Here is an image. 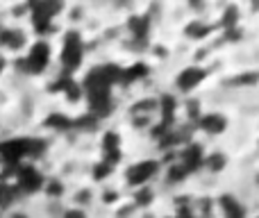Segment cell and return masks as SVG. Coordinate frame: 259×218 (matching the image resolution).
<instances>
[{
    "label": "cell",
    "mask_w": 259,
    "mask_h": 218,
    "mask_svg": "<svg viewBox=\"0 0 259 218\" xmlns=\"http://www.w3.org/2000/svg\"><path fill=\"white\" fill-rule=\"evenodd\" d=\"M46 150L41 139H9L0 143V157L3 164H21L25 157H36Z\"/></svg>",
    "instance_id": "obj_1"
},
{
    "label": "cell",
    "mask_w": 259,
    "mask_h": 218,
    "mask_svg": "<svg viewBox=\"0 0 259 218\" xmlns=\"http://www.w3.org/2000/svg\"><path fill=\"white\" fill-rule=\"evenodd\" d=\"M123 68L116 64H105V66H96L94 71L87 75L84 80V91L89 89H112L116 82H121Z\"/></svg>",
    "instance_id": "obj_2"
},
{
    "label": "cell",
    "mask_w": 259,
    "mask_h": 218,
    "mask_svg": "<svg viewBox=\"0 0 259 218\" xmlns=\"http://www.w3.org/2000/svg\"><path fill=\"white\" fill-rule=\"evenodd\" d=\"M82 55H84V46H82V36L77 32H68L64 36L62 46V64L66 73H73L82 64Z\"/></svg>",
    "instance_id": "obj_3"
},
{
    "label": "cell",
    "mask_w": 259,
    "mask_h": 218,
    "mask_svg": "<svg viewBox=\"0 0 259 218\" xmlns=\"http://www.w3.org/2000/svg\"><path fill=\"white\" fill-rule=\"evenodd\" d=\"M50 62V46L46 41H36L30 48V55H27L23 62H18V66L25 73H41Z\"/></svg>",
    "instance_id": "obj_4"
},
{
    "label": "cell",
    "mask_w": 259,
    "mask_h": 218,
    "mask_svg": "<svg viewBox=\"0 0 259 218\" xmlns=\"http://www.w3.org/2000/svg\"><path fill=\"white\" fill-rule=\"evenodd\" d=\"M89 98V114L94 118H107L114 109V100H112V91L109 89H89L84 91Z\"/></svg>",
    "instance_id": "obj_5"
},
{
    "label": "cell",
    "mask_w": 259,
    "mask_h": 218,
    "mask_svg": "<svg viewBox=\"0 0 259 218\" xmlns=\"http://www.w3.org/2000/svg\"><path fill=\"white\" fill-rule=\"evenodd\" d=\"M159 170V161H152V159H146V161H139V164L130 166L125 178L130 182V187H146V182L152 178V175Z\"/></svg>",
    "instance_id": "obj_6"
},
{
    "label": "cell",
    "mask_w": 259,
    "mask_h": 218,
    "mask_svg": "<svg viewBox=\"0 0 259 218\" xmlns=\"http://www.w3.org/2000/svg\"><path fill=\"white\" fill-rule=\"evenodd\" d=\"M16 184H18L21 191L34 193V191H39V189L44 187V175H41L34 166L23 164L21 168H18V173H16Z\"/></svg>",
    "instance_id": "obj_7"
},
{
    "label": "cell",
    "mask_w": 259,
    "mask_h": 218,
    "mask_svg": "<svg viewBox=\"0 0 259 218\" xmlns=\"http://www.w3.org/2000/svg\"><path fill=\"white\" fill-rule=\"evenodd\" d=\"M207 77V71L205 68H200V66H189V68H184L182 73L178 75V80H175V84H178V89L180 91H193L198 84H200L202 80Z\"/></svg>",
    "instance_id": "obj_8"
},
{
    "label": "cell",
    "mask_w": 259,
    "mask_h": 218,
    "mask_svg": "<svg viewBox=\"0 0 259 218\" xmlns=\"http://www.w3.org/2000/svg\"><path fill=\"white\" fill-rule=\"evenodd\" d=\"M121 137L116 132H105L103 137V161L109 166H116L121 161Z\"/></svg>",
    "instance_id": "obj_9"
},
{
    "label": "cell",
    "mask_w": 259,
    "mask_h": 218,
    "mask_svg": "<svg viewBox=\"0 0 259 218\" xmlns=\"http://www.w3.org/2000/svg\"><path fill=\"white\" fill-rule=\"evenodd\" d=\"M180 157H182L180 164L187 168V173H196V170L202 166V161H205V152H202L200 143H187V148L182 150Z\"/></svg>",
    "instance_id": "obj_10"
},
{
    "label": "cell",
    "mask_w": 259,
    "mask_h": 218,
    "mask_svg": "<svg viewBox=\"0 0 259 218\" xmlns=\"http://www.w3.org/2000/svg\"><path fill=\"white\" fill-rule=\"evenodd\" d=\"M175 107H178V100L173 98L170 94H164L159 100H157V109H159V116L161 120L159 123L168 125V127H173V120H175Z\"/></svg>",
    "instance_id": "obj_11"
},
{
    "label": "cell",
    "mask_w": 259,
    "mask_h": 218,
    "mask_svg": "<svg viewBox=\"0 0 259 218\" xmlns=\"http://www.w3.org/2000/svg\"><path fill=\"white\" fill-rule=\"evenodd\" d=\"M200 127L205 129L207 134H221V132H225V127H228V118H225L223 114H205L200 120Z\"/></svg>",
    "instance_id": "obj_12"
},
{
    "label": "cell",
    "mask_w": 259,
    "mask_h": 218,
    "mask_svg": "<svg viewBox=\"0 0 259 218\" xmlns=\"http://www.w3.org/2000/svg\"><path fill=\"white\" fill-rule=\"evenodd\" d=\"M59 12H62V5H59V3H34V5H32V18L53 21Z\"/></svg>",
    "instance_id": "obj_13"
},
{
    "label": "cell",
    "mask_w": 259,
    "mask_h": 218,
    "mask_svg": "<svg viewBox=\"0 0 259 218\" xmlns=\"http://www.w3.org/2000/svg\"><path fill=\"white\" fill-rule=\"evenodd\" d=\"M148 71H150V68H148L143 62H137V64H132V66L123 68L121 84H132V82H137V80H143V77L148 75Z\"/></svg>",
    "instance_id": "obj_14"
},
{
    "label": "cell",
    "mask_w": 259,
    "mask_h": 218,
    "mask_svg": "<svg viewBox=\"0 0 259 218\" xmlns=\"http://www.w3.org/2000/svg\"><path fill=\"white\" fill-rule=\"evenodd\" d=\"M127 27L132 32V36L137 41H146L148 39V30H150V21L146 16H132L127 21Z\"/></svg>",
    "instance_id": "obj_15"
},
{
    "label": "cell",
    "mask_w": 259,
    "mask_h": 218,
    "mask_svg": "<svg viewBox=\"0 0 259 218\" xmlns=\"http://www.w3.org/2000/svg\"><path fill=\"white\" fill-rule=\"evenodd\" d=\"M221 209H223L225 218H246V209L232 196H221Z\"/></svg>",
    "instance_id": "obj_16"
},
{
    "label": "cell",
    "mask_w": 259,
    "mask_h": 218,
    "mask_svg": "<svg viewBox=\"0 0 259 218\" xmlns=\"http://www.w3.org/2000/svg\"><path fill=\"white\" fill-rule=\"evenodd\" d=\"M0 43L12 50H18L25 43V36H23L21 30H0Z\"/></svg>",
    "instance_id": "obj_17"
},
{
    "label": "cell",
    "mask_w": 259,
    "mask_h": 218,
    "mask_svg": "<svg viewBox=\"0 0 259 218\" xmlns=\"http://www.w3.org/2000/svg\"><path fill=\"white\" fill-rule=\"evenodd\" d=\"M157 109V100L146 98V100H139V103L132 105V116L134 118H150V114Z\"/></svg>",
    "instance_id": "obj_18"
},
{
    "label": "cell",
    "mask_w": 259,
    "mask_h": 218,
    "mask_svg": "<svg viewBox=\"0 0 259 218\" xmlns=\"http://www.w3.org/2000/svg\"><path fill=\"white\" fill-rule=\"evenodd\" d=\"M202 166H205L209 173H221V170L228 166V157H225L223 152H211L209 157H205Z\"/></svg>",
    "instance_id": "obj_19"
},
{
    "label": "cell",
    "mask_w": 259,
    "mask_h": 218,
    "mask_svg": "<svg viewBox=\"0 0 259 218\" xmlns=\"http://www.w3.org/2000/svg\"><path fill=\"white\" fill-rule=\"evenodd\" d=\"M46 125L53 129H59V132H66V129L73 127V120L64 114H50L48 118H46Z\"/></svg>",
    "instance_id": "obj_20"
},
{
    "label": "cell",
    "mask_w": 259,
    "mask_h": 218,
    "mask_svg": "<svg viewBox=\"0 0 259 218\" xmlns=\"http://www.w3.org/2000/svg\"><path fill=\"white\" fill-rule=\"evenodd\" d=\"M211 32L209 25H205V23L200 21H193L191 25H187V36L189 39H202V36H207Z\"/></svg>",
    "instance_id": "obj_21"
},
{
    "label": "cell",
    "mask_w": 259,
    "mask_h": 218,
    "mask_svg": "<svg viewBox=\"0 0 259 218\" xmlns=\"http://www.w3.org/2000/svg\"><path fill=\"white\" fill-rule=\"evenodd\" d=\"M237 18H239V9L234 7V5H230V7L223 12L221 25H223L225 30H234V27H237Z\"/></svg>",
    "instance_id": "obj_22"
},
{
    "label": "cell",
    "mask_w": 259,
    "mask_h": 218,
    "mask_svg": "<svg viewBox=\"0 0 259 218\" xmlns=\"http://www.w3.org/2000/svg\"><path fill=\"white\" fill-rule=\"evenodd\" d=\"M152 191L148 187H139L137 193H134V202H137V207H148L152 202Z\"/></svg>",
    "instance_id": "obj_23"
},
{
    "label": "cell",
    "mask_w": 259,
    "mask_h": 218,
    "mask_svg": "<svg viewBox=\"0 0 259 218\" xmlns=\"http://www.w3.org/2000/svg\"><path fill=\"white\" fill-rule=\"evenodd\" d=\"M82 94H84V89H82V86L77 84L75 80H73L71 84H68L66 89H64V96H66V98H68V103H77V100L82 98Z\"/></svg>",
    "instance_id": "obj_24"
},
{
    "label": "cell",
    "mask_w": 259,
    "mask_h": 218,
    "mask_svg": "<svg viewBox=\"0 0 259 218\" xmlns=\"http://www.w3.org/2000/svg\"><path fill=\"white\" fill-rule=\"evenodd\" d=\"M257 82H259V75H257V73H255V71H248V73H241V75L234 77L232 84H237V86H243V84L250 86V84H257Z\"/></svg>",
    "instance_id": "obj_25"
},
{
    "label": "cell",
    "mask_w": 259,
    "mask_h": 218,
    "mask_svg": "<svg viewBox=\"0 0 259 218\" xmlns=\"http://www.w3.org/2000/svg\"><path fill=\"white\" fill-rule=\"evenodd\" d=\"M187 175H189V173H187V168H184L182 164H173V166L168 168V182H170V184L182 182Z\"/></svg>",
    "instance_id": "obj_26"
},
{
    "label": "cell",
    "mask_w": 259,
    "mask_h": 218,
    "mask_svg": "<svg viewBox=\"0 0 259 218\" xmlns=\"http://www.w3.org/2000/svg\"><path fill=\"white\" fill-rule=\"evenodd\" d=\"M96 125H98V118H94L91 114H84L82 118H77L75 123H73V127H77V129H87V132H89V129H94Z\"/></svg>",
    "instance_id": "obj_27"
},
{
    "label": "cell",
    "mask_w": 259,
    "mask_h": 218,
    "mask_svg": "<svg viewBox=\"0 0 259 218\" xmlns=\"http://www.w3.org/2000/svg\"><path fill=\"white\" fill-rule=\"evenodd\" d=\"M114 166H109L107 161H98V164L94 166V180H105L109 173H112Z\"/></svg>",
    "instance_id": "obj_28"
},
{
    "label": "cell",
    "mask_w": 259,
    "mask_h": 218,
    "mask_svg": "<svg viewBox=\"0 0 259 218\" xmlns=\"http://www.w3.org/2000/svg\"><path fill=\"white\" fill-rule=\"evenodd\" d=\"M187 116H189V120H200V103L198 100H189Z\"/></svg>",
    "instance_id": "obj_29"
},
{
    "label": "cell",
    "mask_w": 259,
    "mask_h": 218,
    "mask_svg": "<svg viewBox=\"0 0 259 218\" xmlns=\"http://www.w3.org/2000/svg\"><path fill=\"white\" fill-rule=\"evenodd\" d=\"M46 191H48L50 196H62V193H64V187H62V182H57V180H53V182H48V184H46Z\"/></svg>",
    "instance_id": "obj_30"
},
{
    "label": "cell",
    "mask_w": 259,
    "mask_h": 218,
    "mask_svg": "<svg viewBox=\"0 0 259 218\" xmlns=\"http://www.w3.org/2000/svg\"><path fill=\"white\" fill-rule=\"evenodd\" d=\"M200 218H211V202L207 200H200Z\"/></svg>",
    "instance_id": "obj_31"
},
{
    "label": "cell",
    "mask_w": 259,
    "mask_h": 218,
    "mask_svg": "<svg viewBox=\"0 0 259 218\" xmlns=\"http://www.w3.org/2000/svg\"><path fill=\"white\" fill-rule=\"evenodd\" d=\"M64 218H87V216L82 209H68L66 214H64Z\"/></svg>",
    "instance_id": "obj_32"
},
{
    "label": "cell",
    "mask_w": 259,
    "mask_h": 218,
    "mask_svg": "<svg viewBox=\"0 0 259 218\" xmlns=\"http://www.w3.org/2000/svg\"><path fill=\"white\" fill-rule=\"evenodd\" d=\"M103 198H105V202H114V200H118V193L116 191H107Z\"/></svg>",
    "instance_id": "obj_33"
},
{
    "label": "cell",
    "mask_w": 259,
    "mask_h": 218,
    "mask_svg": "<svg viewBox=\"0 0 259 218\" xmlns=\"http://www.w3.org/2000/svg\"><path fill=\"white\" fill-rule=\"evenodd\" d=\"M77 200H80V202H89V191L77 193Z\"/></svg>",
    "instance_id": "obj_34"
},
{
    "label": "cell",
    "mask_w": 259,
    "mask_h": 218,
    "mask_svg": "<svg viewBox=\"0 0 259 218\" xmlns=\"http://www.w3.org/2000/svg\"><path fill=\"white\" fill-rule=\"evenodd\" d=\"M5 184H7V182H5V180L0 178V191H3V187H5Z\"/></svg>",
    "instance_id": "obj_35"
},
{
    "label": "cell",
    "mask_w": 259,
    "mask_h": 218,
    "mask_svg": "<svg viewBox=\"0 0 259 218\" xmlns=\"http://www.w3.org/2000/svg\"><path fill=\"white\" fill-rule=\"evenodd\" d=\"M3 68H5V59L0 57V71H3Z\"/></svg>",
    "instance_id": "obj_36"
}]
</instances>
